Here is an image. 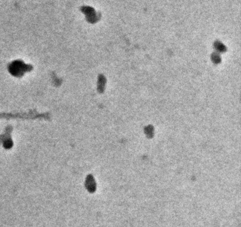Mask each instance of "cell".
I'll use <instances>...</instances> for the list:
<instances>
[{
  "label": "cell",
  "instance_id": "1",
  "mask_svg": "<svg viewBox=\"0 0 241 227\" xmlns=\"http://www.w3.org/2000/svg\"><path fill=\"white\" fill-rule=\"evenodd\" d=\"M106 78L103 74H100L98 80V90L100 93H103L105 89L106 85Z\"/></svg>",
  "mask_w": 241,
  "mask_h": 227
},
{
  "label": "cell",
  "instance_id": "2",
  "mask_svg": "<svg viewBox=\"0 0 241 227\" xmlns=\"http://www.w3.org/2000/svg\"><path fill=\"white\" fill-rule=\"evenodd\" d=\"M144 132L148 138H151L154 134V128L151 125L147 126L144 128Z\"/></svg>",
  "mask_w": 241,
  "mask_h": 227
},
{
  "label": "cell",
  "instance_id": "3",
  "mask_svg": "<svg viewBox=\"0 0 241 227\" xmlns=\"http://www.w3.org/2000/svg\"><path fill=\"white\" fill-rule=\"evenodd\" d=\"M212 60L215 63H216V64H218V63H221V57H219V55H217V54L213 55L212 56Z\"/></svg>",
  "mask_w": 241,
  "mask_h": 227
}]
</instances>
